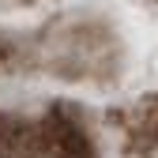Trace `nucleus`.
<instances>
[{
  "instance_id": "nucleus-1",
  "label": "nucleus",
  "mask_w": 158,
  "mask_h": 158,
  "mask_svg": "<svg viewBox=\"0 0 158 158\" xmlns=\"http://www.w3.org/2000/svg\"><path fill=\"white\" fill-rule=\"evenodd\" d=\"M0 158H158V0H8Z\"/></svg>"
}]
</instances>
